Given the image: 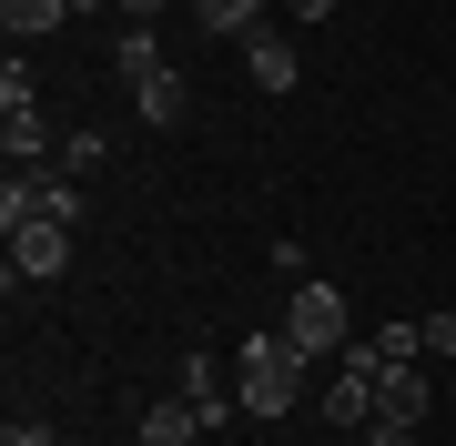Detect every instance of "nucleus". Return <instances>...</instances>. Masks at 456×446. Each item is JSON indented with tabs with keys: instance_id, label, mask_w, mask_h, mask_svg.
I'll return each mask as SVG.
<instances>
[{
	"instance_id": "1",
	"label": "nucleus",
	"mask_w": 456,
	"mask_h": 446,
	"mask_svg": "<svg viewBox=\"0 0 456 446\" xmlns=\"http://www.w3.org/2000/svg\"><path fill=\"white\" fill-rule=\"evenodd\" d=\"M233 365H244V385H233V396H244V416H294V406H305V365H314V355L294 345L284 325H254Z\"/></svg>"
},
{
	"instance_id": "2",
	"label": "nucleus",
	"mask_w": 456,
	"mask_h": 446,
	"mask_svg": "<svg viewBox=\"0 0 456 446\" xmlns=\"http://www.w3.org/2000/svg\"><path fill=\"white\" fill-rule=\"evenodd\" d=\"M0 223H82V182L71 173H11L0 182Z\"/></svg>"
},
{
	"instance_id": "3",
	"label": "nucleus",
	"mask_w": 456,
	"mask_h": 446,
	"mask_svg": "<svg viewBox=\"0 0 456 446\" xmlns=\"http://www.w3.org/2000/svg\"><path fill=\"white\" fill-rule=\"evenodd\" d=\"M274 325L294 335V345H305V355H345V295H335V284H294V304L274 314Z\"/></svg>"
},
{
	"instance_id": "4",
	"label": "nucleus",
	"mask_w": 456,
	"mask_h": 446,
	"mask_svg": "<svg viewBox=\"0 0 456 446\" xmlns=\"http://www.w3.org/2000/svg\"><path fill=\"white\" fill-rule=\"evenodd\" d=\"M375 385H386V365H375V345H345V376L325 385V396H314V406H325V426H345V436H355L365 416H375Z\"/></svg>"
},
{
	"instance_id": "5",
	"label": "nucleus",
	"mask_w": 456,
	"mask_h": 446,
	"mask_svg": "<svg viewBox=\"0 0 456 446\" xmlns=\"http://www.w3.org/2000/svg\"><path fill=\"white\" fill-rule=\"evenodd\" d=\"M71 264V223H11V284L31 274V284H51Z\"/></svg>"
},
{
	"instance_id": "6",
	"label": "nucleus",
	"mask_w": 456,
	"mask_h": 446,
	"mask_svg": "<svg viewBox=\"0 0 456 446\" xmlns=\"http://www.w3.org/2000/svg\"><path fill=\"white\" fill-rule=\"evenodd\" d=\"M0 152H11V173H41L51 152H61V133L41 122V101H31V112H0Z\"/></svg>"
},
{
	"instance_id": "7",
	"label": "nucleus",
	"mask_w": 456,
	"mask_h": 446,
	"mask_svg": "<svg viewBox=\"0 0 456 446\" xmlns=\"http://www.w3.org/2000/svg\"><path fill=\"white\" fill-rule=\"evenodd\" d=\"M244 71H254V92H294V82H305V51H294L284 31H254L244 41Z\"/></svg>"
},
{
	"instance_id": "8",
	"label": "nucleus",
	"mask_w": 456,
	"mask_h": 446,
	"mask_svg": "<svg viewBox=\"0 0 456 446\" xmlns=\"http://www.w3.org/2000/svg\"><path fill=\"white\" fill-rule=\"evenodd\" d=\"M132 101H142L152 133H173V122L193 112V92H183V71H173V61H163V71H142V82H132Z\"/></svg>"
},
{
	"instance_id": "9",
	"label": "nucleus",
	"mask_w": 456,
	"mask_h": 446,
	"mask_svg": "<svg viewBox=\"0 0 456 446\" xmlns=\"http://www.w3.org/2000/svg\"><path fill=\"white\" fill-rule=\"evenodd\" d=\"M193 436H203V406H193V396L142 406V446H193Z\"/></svg>"
},
{
	"instance_id": "10",
	"label": "nucleus",
	"mask_w": 456,
	"mask_h": 446,
	"mask_svg": "<svg viewBox=\"0 0 456 446\" xmlns=\"http://www.w3.org/2000/svg\"><path fill=\"white\" fill-rule=\"evenodd\" d=\"M375 416H395V426H426V376H416V365H386V385H375Z\"/></svg>"
},
{
	"instance_id": "11",
	"label": "nucleus",
	"mask_w": 456,
	"mask_h": 446,
	"mask_svg": "<svg viewBox=\"0 0 456 446\" xmlns=\"http://www.w3.org/2000/svg\"><path fill=\"white\" fill-rule=\"evenodd\" d=\"M193 20H203L213 41H254V31H264V11H254V0H193Z\"/></svg>"
},
{
	"instance_id": "12",
	"label": "nucleus",
	"mask_w": 456,
	"mask_h": 446,
	"mask_svg": "<svg viewBox=\"0 0 456 446\" xmlns=\"http://www.w3.org/2000/svg\"><path fill=\"white\" fill-rule=\"evenodd\" d=\"M112 71H122V82L163 71V41H152V20H122V41H112Z\"/></svg>"
},
{
	"instance_id": "13",
	"label": "nucleus",
	"mask_w": 456,
	"mask_h": 446,
	"mask_svg": "<svg viewBox=\"0 0 456 446\" xmlns=\"http://www.w3.org/2000/svg\"><path fill=\"white\" fill-rule=\"evenodd\" d=\"M0 20H11V41H41L71 20V0H0Z\"/></svg>"
},
{
	"instance_id": "14",
	"label": "nucleus",
	"mask_w": 456,
	"mask_h": 446,
	"mask_svg": "<svg viewBox=\"0 0 456 446\" xmlns=\"http://www.w3.org/2000/svg\"><path fill=\"white\" fill-rule=\"evenodd\" d=\"M102 163H112V142H102V133H61V173H71V182L102 173Z\"/></svg>"
},
{
	"instance_id": "15",
	"label": "nucleus",
	"mask_w": 456,
	"mask_h": 446,
	"mask_svg": "<svg viewBox=\"0 0 456 446\" xmlns=\"http://www.w3.org/2000/svg\"><path fill=\"white\" fill-rule=\"evenodd\" d=\"M31 101H41V92H31V71H20V61H0V112H31Z\"/></svg>"
},
{
	"instance_id": "16",
	"label": "nucleus",
	"mask_w": 456,
	"mask_h": 446,
	"mask_svg": "<svg viewBox=\"0 0 456 446\" xmlns=\"http://www.w3.org/2000/svg\"><path fill=\"white\" fill-rule=\"evenodd\" d=\"M355 446H416V426H395V416H365V426H355Z\"/></svg>"
},
{
	"instance_id": "17",
	"label": "nucleus",
	"mask_w": 456,
	"mask_h": 446,
	"mask_svg": "<svg viewBox=\"0 0 456 446\" xmlns=\"http://www.w3.org/2000/svg\"><path fill=\"white\" fill-rule=\"evenodd\" d=\"M426 355H456V304H436V314H426Z\"/></svg>"
},
{
	"instance_id": "18",
	"label": "nucleus",
	"mask_w": 456,
	"mask_h": 446,
	"mask_svg": "<svg viewBox=\"0 0 456 446\" xmlns=\"http://www.w3.org/2000/svg\"><path fill=\"white\" fill-rule=\"evenodd\" d=\"M0 446H61V436H51V426H11V436H0Z\"/></svg>"
},
{
	"instance_id": "19",
	"label": "nucleus",
	"mask_w": 456,
	"mask_h": 446,
	"mask_svg": "<svg viewBox=\"0 0 456 446\" xmlns=\"http://www.w3.org/2000/svg\"><path fill=\"white\" fill-rule=\"evenodd\" d=\"M284 11H294V20H325V11H345V0H284Z\"/></svg>"
},
{
	"instance_id": "20",
	"label": "nucleus",
	"mask_w": 456,
	"mask_h": 446,
	"mask_svg": "<svg viewBox=\"0 0 456 446\" xmlns=\"http://www.w3.org/2000/svg\"><path fill=\"white\" fill-rule=\"evenodd\" d=\"M112 11H122V20H163V0H112Z\"/></svg>"
},
{
	"instance_id": "21",
	"label": "nucleus",
	"mask_w": 456,
	"mask_h": 446,
	"mask_svg": "<svg viewBox=\"0 0 456 446\" xmlns=\"http://www.w3.org/2000/svg\"><path fill=\"white\" fill-rule=\"evenodd\" d=\"M71 11H102V0H71Z\"/></svg>"
},
{
	"instance_id": "22",
	"label": "nucleus",
	"mask_w": 456,
	"mask_h": 446,
	"mask_svg": "<svg viewBox=\"0 0 456 446\" xmlns=\"http://www.w3.org/2000/svg\"><path fill=\"white\" fill-rule=\"evenodd\" d=\"M61 446H82V436H61Z\"/></svg>"
}]
</instances>
